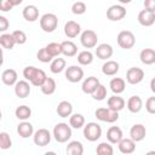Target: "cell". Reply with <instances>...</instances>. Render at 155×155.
Here are the masks:
<instances>
[{"mask_svg":"<svg viewBox=\"0 0 155 155\" xmlns=\"http://www.w3.org/2000/svg\"><path fill=\"white\" fill-rule=\"evenodd\" d=\"M64 34L69 39H74L81 34V25L75 21H68L64 24Z\"/></svg>","mask_w":155,"mask_h":155,"instance_id":"cell-13","label":"cell"},{"mask_svg":"<svg viewBox=\"0 0 155 155\" xmlns=\"http://www.w3.org/2000/svg\"><path fill=\"white\" fill-rule=\"evenodd\" d=\"M96 153H97L98 155H113L114 149H113L110 142H102V143H99V144L97 145Z\"/></svg>","mask_w":155,"mask_h":155,"instance_id":"cell-37","label":"cell"},{"mask_svg":"<svg viewBox=\"0 0 155 155\" xmlns=\"http://www.w3.org/2000/svg\"><path fill=\"white\" fill-rule=\"evenodd\" d=\"M15 94L18 98H27L30 94V85L28 80H19L15 85Z\"/></svg>","mask_w":155,"mask_h":155,"instance_id":"cell-16","label":"cell"},{"mask_svg":"<svg viewBox=\"0 0 155 155\" xmlns=\"http://www.w3.org/2000/svg\"><path fill=\"white\" fill-rule=\"evenodd\" d=\"M120 70V65L116 61H111V59H108L103 65H102V73L107 76H114L119 73Z\"/></svg>","mask_w":155,"mask_h":155,"instance_id":"cell-21","label":"cell"},{"mask_svg":"<svg viewBox=\"0 0 155 155\" xmlns=\"http://www.w3.org/2000/svg\"><path fill=\"white\" fill-rule=\"evenodd\" d=\"M126 105H127V109L131 113L136 114V113H139L142 110V108H143V101H142V98L139 96H131L128 98Z\"/></svg>","mask_w":155,"mask_h":155,"instance_id":"cell-25","label":"cell"},{"mask_svg":"<svg viewBox=\"0 0 155 155\" xmlns=\"http://www.w3.org/2000/svg\"><path fill=\"white\" fill-rule=\"evenodd\" d=\"M76 59H78L79 64H81V65H90L93 62V53L88 50L81 51V52H79Z\"/></svg>","mask_w":155,"mask_h":155,"instance_id":"cell-36","label":"cell"},{"mask_svg":"<svg viewBox=\"0 0 155 155\" xmlns=\"http://www.w3.org/2000/svg\"><path fill=\"white\" fill-rule=\"evenodd\" d=\"M45 47H46V50L48 51V53H50L53 58L59 57V54H62V45L58 44V42H50V44H47Z\"/></svg>","mask_w":155,"mask_h":155,"instance_id":"cell-38","label":"cell"},{"mask_svg":"<svg viewBox=\"0 0 155 155\" xmlns=\"http://www.w3.org/2000/svg\"><path fill=\"white\" fill-rule=\"evenodd\" d=\"M36 58H38L41 63H51L52 59H53V57L48 53V51L46 50V47H42V48H40V50L38 51Z\"/></svg>","mask_w":155,"mask_h":155,"instance_id":"cell-39","label":"cell"},{"mask_svg":"<svg viewBox=\"0 0 155 155\" xmlns=\"http://www.w3.org/2000/svg\"><path fill=\"white\" fill-rule=\"evenodd\" d=\"M0 44L6 50H12L13 46L16 45V41H15V38L12 34H8V33H2L0 35Z\"/></svg>","mask_w":155,"mask_h":155,"instance_id":"cell-35","label":"cell"},{"mask_svg":"<svg viewBox=\"0 0 155 155\" xmlns=\"http://www.w3.org/2000/svg\"><path fill=\"white\" fill-rule=\"evenodd\" d=\"M56 113L59 117H69L73 114V104L68 101H62L56 108Z\"/></svg>","mask_w":155,"mask_h":155,"instance_id":"cell-24","label":"cell"},{"mask_svg":"<svg viewBox=\"0 0 155 155\" xmlns=\"http://www.w3.org/2000/svg\"><path fill=\"white\" fill-rule=\"evenodd\" d=\"M13 38H15V41L17 45H23L27 42V34L23 31V30H15L12 33Z\"/></svg>","mask_w":155,"mask_h":155,"instance_id":"cell-43","label":"cell"},{"mask_svg":"<svg viewBox=\"0 0 155 155\" xmlns=\"http://www.w3.org/2000/svg\"><path fill=\"white\" fill-rule=\"evenodd\" d=\"M8 25H10V23H8L7 18L5 16H0V31H2V33L6 31Z\"/></svg>","mask_w":155,"mask_h":155,"instance_id":"cell-46","label":"cell"},{"mask_svg":"<svg viewBox=\"0 0 155 155\" xmlns=\"http://www.w3.org/2000/svg\"><path fill=\"white\" fill-rule=\"evenodd\" d=\"M145 134H147V130H145V126L142 124H134L130 130V137L136 143L142 142L145 138Z\"/></svg>","mask_w":155,"mask_h":155,"instance_id":"cell-17","label":"cell"},{"mask_svg":"<svg viewBox=\"0 0 155 155\" xmlns=\"http://www.w3.org/2000/svg\"><path fill=\"white\" fill-rule=\"evenodd\" d=\"M116 41H117V45L124 48V50H130L136 44V36L132 31L130 30H121L119 34H117V38H116Z\"/></svg>","mask_w":155,"mask_h":155,"instance_id":"cell-6","label":"cell"},{"mask_svg":"<svg viewBox=\"0 0 155 155\" xmlns=\"http://www.w3.org/2000/svg\"><path fill=\"white\" fill-rule=\"evenodd\" d=\"M13 5L11 4L10 0H0V11L2 12H8L10 10H12Z\"/></svg>","mask_w":155,"mask_h":155,"instance_id":"cell-45","label":"cell"},{"mask_svg":"<svg viewBox=\"0 0 155 155\" xmlns=\"http://www.w3.org/2000/svg\"><path fill=\"white\" fill-rule=\"evenodd\" d=\"M68 155H82L84 154V145L80 140H70L65 148Z\"/></svg>","mask_w":155,"mask_h":155,"instance_id":"cell-30","label":"cell"},{"mask_svg":"<svg viewBox=\"0 0 155 155\" xmlns=\"http://www.w3.org/2000/svg\"><path fill=\"white\" fill-rule=\"evenodd\" d=\"M17 133L19 134V137L22 138H29L34 134V127L30 122H28L27 120L25 121H22L18 126H17Z\"/></svg>","mask_w":155,"mask_h":155,"instance_id":"cell-26","label":"cell"},{"mask_svg":"<svg viewBox=\"0 0 155 155\" xmlns=\"http://www.w3.org/2000/svg\"><path fill=\"white\" fill-rule=\"evenodd\" d=\"M52 133L58 143H67L71 138V126L65 122H58L54 125Z\"/></svg>","mask_w":155,"mask_h":155,"instance_id":"cell-2","label":"cell"},{"mask_svg":"<svg viewBox=\"0 0 155 155\" xmlns=\"http://www.w3.org/2000/svg\"><path fill=\"white\" fill-rule=\"evenodd\" d=\"M126 16V8L122 5H111L107 10V18L111 22H117L125 18Z\"/></svg>","mask_w":155,"mask_h":155,"instance_id":"cell-9","label":"cell"},{"mask_svg":"<svg viewBox=\"0 0 155 155\" xmlns=\"http://www.w3.org/2000/svg\"><path fill=\"white\" fill-rule=\"evenodd\" d=\"M144 8L151 12H155V0H144Z\"/></svg>","mask_w":155,"mask_h":155,"instance_id":"cell-47","label":"cell"},{"mask_svg":"<svg viewBox=\"0 0 155 155\" xmlns=\"http://www.w3.org/2000/svg\"><path fill=\"white\" fill-rule=\"evenodd\" d=\"M91 96H92V98H93L94 101H103V99H105V97H107V87L101 84V85L97 87V90H96Z\"/></svg>","mask_w":155,"mask_h":155,"instance_id":"cell-41","label":"cell"},{"mask_svg":"<svg viewBox=\"0 0 155 155\" xmlns=\"http://www.w3.org/2000/svg\"><path fill=\"white\" fill-rule=\"evenodd\" d=\"M94 116L97 117V120L103 121V122H108V124H113L115 121L119 120V111L111 110L110 108H98L94 111Z\"/></svg>","mask_w":155,"mask_h":155,"instance_id":"cell-5","label":"cell"},{"mask_svg":"<svg viewBox=\"0 0 155 155\" xmlns=\"http://www.w3.org/2000/svg\"><path fill=\"white\" fill-rule=\"evenodd\" d=\"M84 137L88 142H96L102 137V127L97 122H87L84 126Z\"/></svg>","mask_w":155,"mask_h":155,"instance_id":"cell-3","label":"cell"},{"mask_svg":"<svg viewBox=\"0 0 155 155\" xmlns=\"http://www.w3.org/2000/svg\"><path fill=\"white\" fill-rule=\"evenodd\" d=\"M65 79L69 82L76 84L84 79V70L79 65H70L65 68Z\"/></svg>","mask_w":155,"mask_h":155,"instance_id":"cell-10","label":"cell"},{"mask_svg":"<svg viewBox=\"0 0 155 155\" xmlns=\"http://www.w3.org/2000/svg\"><path fill=\"white\" fill-rule=\"evenodd\" d=\"M86 10H87L86 4L82 2V1H76V2H74L71 5V12L74 15H78V16L79 15H84L86 12Z\"/></svg>","mask_w":155,"mask_h":155,"instance_id":"cell-42","label":"cell"},{"mask_svg":"<svg viewBox=\"0 0 155 155\" xmlns=\"http://www.w3.org/2000/svg\"><path fill=\"white\" fill-rule=\"evenodd\" d=\"M99 85H101V82H99L98 78H96V76H88V78H86L84 80V82L81 85V90L86 94H92L97 90V87Z\"/></svg>","mask_w":155,"mask_h":155,"instance_id":"cell-12","label":"cell"},{"mask_svg":"<svg viewBox=\"0 0 155 155\" xmlns=\"http://www.w3.org/2000/svg\"><path fill=\"white\" fill-rule=\"evenodd\" d=\"M145 109L149 114H154L155 115V96L154 97H149L145 102Z\"/></svg>","mask_w":155,"mask_h":155,"instance_id":"cell-44","label":"cell"},{"mask_svg":"<svg viewBox=\"0 0 155 155\" xmlns=\"http://www.w3.org/2000/svg\"><path fill=\"white\" fill-rule=\"evenodd\" d=\"M15 115H16V117L18 120L25 121V120H28L31 116V109L28 105H19V107L16 108Z\"/></svg>","mask_w":155,"mask_h":155,"instance_id":"cell-34","label":"cell"},{"mask_svg":"<svg viewBox=\"0 0 155 155\" xmlns=\"http://www.w3.org/2000/svg\"><path fill=\"white\" fill-rule=\"evenodd\" d=\"M12 147V140L7 132H0V148L2 150L10 149Z\"/></svg>","mask_w":155,"mask_h":155,"instance_id":"cell-40","label":"cell"},{"mask_svg":"<svg viewBox=\"0 0 155 155\" xmlns=\"http://www.w3.org/2000/svg\"><path fill=\"white\" fill-rule=\"evenodd\" d=\"M148 154H155V151H149Z\"/></svg>","mask_w":155,"mask_h":155,"instance_id":"cell-51","label":"cell"},{"mask_svg":"<svg viewBox=\"0 0 155 155\" xmlns=\"http://www.w3.org/2000/svg\"><path fill=\"white\" fill-rule=\"evenodd\" d=\"M23 76L33 86H36V87H40L47 78L46 73L42 69H39V68L33 67V65H28L23 69Z\"/></svg>","mask_w":155,"mask_h":155,"instance_id":"cell-1","label":"cell"},{"mask_svg":"<svg viewBox=\"0 0 155 155\" xmlns=\"http://www.w3.org/2000/svg\"><path fill=\"white\" fill-rule=\"evenodd\" d=\"M58 27V17L54 13H45L40 17V28L45 33H53Z\"/></svg>","mask_w":155,"mask_h":155,"instance_id":"cell-4","label":"cell"},{"mask_svg":"<svg viewBox=\"0 0 155 155\" xmlns=\"http://www.w3.org/2000/svg\"><path fill=\"white\" fill-rule=\"evenodd\" d=\"M114 53V50L111 47V45L109 44H99L94 51V54L97 56V58L103 59V61H108Z\"/></svg>","mask_w":155,"mask_h":155,"instance_id":"cell-15","label":"cell"},{"mask_svg":"<svg viewBox=\"0 0 155 155\" xmlns=\"http://www.w3.org/2000/svg\"><path fill=\"white\" fill-rule=\"evenodd\" d=\"M62 45V54L65 57H74L78 53V46L70 41V40H65L61 42Z\"/></svg>","mask_w":155,"mask_h":155,"instance_id":"cell-29","label":"cell"},{"mask_svg":"<svg viewBox=\"0 0 155 155\" xmlns=\"http://www.w3.org/2000/svg\"><path fill=\"white\" fill-rule=\"evenodd\" d=\"M65 65H67V62H65L64 58L56 57V58L52 59V62L50 64V70L53 74H59L65 69Z\"/></svg>","mask_w":155,"mask_h":155,"instance_id":"cell-31","label":"cell"},{"mask_svg":"<svg viewBox=\"0 0 155 155\" xmlns=\"http://www.w3.org/2000/svg\"><path fill=\"white\" fill-rule=\"evenodd\" d=\"M143 79H144V71L138 67H131L126 71V81L131 85H137L142 82Z\"/></svg>","mask_w":155,"mask_h":155,"instance_id":"cell-11","label":"cell"},{"mask_svg":"<svg viewBox=\"0 0 155 155\" xmlns=\"http://www.w3.org/2000/svg\"><path fill=\"white\" fill-rule=\"evenodd\" d=\"M22 16L28 22H35L39 18V8L35 5H27L22 11Z\"/></svg>","mask_w":155,"mask_h":155,"instance_id":"cell-23","label":"cell"},{"mask_svg":"<svg viewBox=\"0 0 155 155\" xmlns=\"http://www.w3.org/2000/svg\"><path fill=\"white\" fill-rule=\"evenodd\" d=\"M85 116L82 114H79V113H75V114H71L69 116V125L71 126V128H75V130H79V128H82L85 126Z\"/></svg>","mask_w":155,"mask_h":155,"instance_id":"cell-33","label":"cell"},{"mask_svg":"<svg viewBox=\"0 0 155 155\" xmlns=\"http://www.w3.org/2000/svg\"><path fill=\"white\" fill-rule=\"evenodd\" d=\"M56 87H57V85H56L54 79L48 78V76L46 78V80L44 81V84L40 86L41 92H42L44 94H46V96H51V94H53V93L56 92Z\"/></svg>","mask_w":155,"mask_h":155,"instance_id":"cell-32","label":"cell"},{"mask_svg":"<svg viewBox=\"0 0 155 155\" xmlns=\"http://www.w3.org/2000/svg\"><path fill=\"white\" fill-rule=\"evenodd\" d=\"M10 1H11V4L13 6H18V5H21L23 2V0H10Z\"/></svg>","mask_w":155,"mask_h":155,"instance_id":"cell-49","label":"cell"},{"mask_svg":"<svg viewBox=\"0 0 155 155\" xmlns=\"http://www.w3.org/2000/svg\"><path fill=\"white\" fill-rule=\"evenodd\" d=\"M109 87L114 94H120L125 91L126 81L122 78H113L109 82Z\"/></svg>","mask_w":155,"mask_h":155,"instance_id":"cell-28","label":"cell"},{"mask_svg":"<svg viewBox=\"0 0 155 155\" xmlns=\"http://www.w3.org/2000/svg\"><path fill=\"white\" fill-rule=\"evenodd\" d=\"M98 35L92 29H86L80 34V42L85 48H93L97 46Z\"/></svg>","mask_w":155,"mask_h":155,"instance_id":"cell-7","label":"cell"},{"mask_svg":"<svg viewBox=\"0 0 155 155\" xmlns=\"http://www.w3.org/2000/svg\"><path fill=\"white\" fill-rule=\"evenodd\" d=\"M138 23L143 27H151L154 23H155V12H151V11H148V10H142L139 13H138Z\"/></svg>","mask_w":155,"mask_h":155,"instance_id":"cell-14","label":"cell"},{"mask_svg":"<svg viewBox=\"0 0 155 155\" xmlns=\"http://www.w3.org/2000/svg\"><path fill=\"white\" fill-rule=\"evenodd\" d=\"M139 59L145 65H151L155 63V50L154 48H143L139 53Z\"/></svg>","mask_w":155,"mask_h":155,"instance_id":"cell-27","label":"cell"},{"mask_svg":"<svg viewBox=\"0 0 155 155\" xmlns=\"http://www.w3.org/2000/svg\"><path fill=\"white\" fill-rule=\"evenodd\" d=\"M119 150L122 154H132L136 150V142L130 137V138H122L119 143H117Z\"/></svg>","mask_w":155,"mask_h":155,"instance_id":"cell-19","label":"cell"},{"mask_svg":"<svg viewBox=\"0 0 155 155\" xmlns=\"http://www.w3.org/2000/svg\"><path fill=\"white\" fill-rule=\"evenodd\" d=\"M33 140L38 147H46L51 142V133L47 128H39L33 134Z\"/></svg>","mask_w":155,"mask_h":155,"instance_id":"cell-8","label":"cell"},{"mask_svg":"<svg viewBox=\"0 0 155 155\" xmlns=\"http://www.w3.org/2000/svg\"><path fill=\"white\" fill-rule=\"evenodd\" d=\"M18 75L17 71L15 69H5L1 74V81L6 85V86H15L16 82L18 81Z\"/></svg>","mask_w":155,"mask_h":155,"instance_id":"cell-20","label":"cell"},{"mask_svg":"<svg viewBox=\"0 0 155 155\" xmlns=\"http://www.w3.org/2000/svg\"><path fill=\"white\" fill-rule=\"evenodd\" d=\"M107 104H108V108H110L111 110H115V111H120L125 108V99L122 97H120L119 94H114L111 97L108 98L107 101Z\"/></svg>","mask_w":155,"mask_h":155,"instance_id":"cell-22","label":"cell"},{"mask_svg":"<svg viewBox=\"0 0 155 155\" xmlns=\"http://www.w3.org/2000/svg\"><path fill=\"white\" fill-rule=\"evenodd\" d=\"M150 90H151V92L155 94V78H153L151 81H150Z\"/></svg>","mask_w":155,"mask_h":155,"instance_id":"cell-48","label":"cell"},{"mask_svg":"<svg viewBox=\"0 0 155 155\" xmlns=\"http://www.w3.org/2000/svg\"><path fill=\"white\" fill-rule=\"evenodd\" d=\"M122 138H124V133H122V130L120 127L111 126V127L108 128V131H107L108 142H110L111 144H117Z\"/></svg>","mask_w":155,"mask_h":155,"instance_id":"cell-18","label":"cell"},{"mask_svg":"<svg viewBox=\"0 0 155 155\" xmlns=\"http://www.w3.org/2000/svg\"><path fill=\"white\" fill-rule=\"evenodd\" d=\"M117 1H119L121 5H124V4H130L132 0H117Z\"/></svg>","mask_w":155,"mask_h":155,"instance_id":"cell-50","label":"cell"}]
</instances>
